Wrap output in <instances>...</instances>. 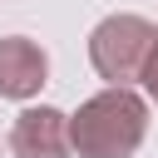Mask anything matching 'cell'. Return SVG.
<instances>
[{"label":"cell","mask_w":158,"mask_h":158,"mask_svg":"<svg viewBox=\"0 0 158 158\" xmlns=\"http://www.w3.org/2000/svg\"><path fill=\"white\" fill-rule=\"evenodd\" d=\"M148 138V99L133 89H104L69 114V148L79 158H133Z\"/></svg>","instance_id":"cell-1"},{"label":"cell","mask_w":158,"mask_h":158,"mask_svg":"<svg viewBox=\"0 0 158 158\" xmlns=\"http://www.w3.org/2000/svg\"><path fill=\"white\" fill-rule=\"evenodd\" d=\"M153 44H158V25L133 10H118L89 30V64L99 69V79H109V89H128L133 79H143Z\"/></svg>","instance_id":"cell-2"},{"label":"cell","mask_w":158,"mask_h":158,"mask_svg":"<svg viewBox=\"0 0 158 158\" xmlns=\"http://www.w3.org/2000/svg\"><path fill=\"white\" fill-rule=\"evenodd\" d=\"M10 153L15 158H69V114L40 104V109H25L15 123H10Z\"/></svg>","instance_id":"cell-3"},{"label":"cell","mask_w":158,"mask_h":158,"mask_svg":"<svg viewBox=\"0 0 158 158\" xmlns=\"http://www.w3.org/2000/svg\"><path fill=\"white\" fill-rule=\"evenodd\" d=\"M49 84V54L30 35H0V99H35Z\"/></svg>","instance_id":"cell-4"},{"label":"cell","mask_w":158,"mask_h":158,"mask_svg":"<svg viewBox=\"0 0 158 158\" xmlns=\"http://www.w3.org/2000/svg\"><path fill=\"white\" fill-rule=\"evenodd\" d=\"M143 89H148V99H158V44H153V59L143 69Z\"/></svg>","instance_id":"cell-5"}]
</instances>
